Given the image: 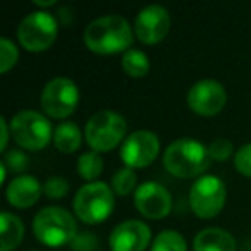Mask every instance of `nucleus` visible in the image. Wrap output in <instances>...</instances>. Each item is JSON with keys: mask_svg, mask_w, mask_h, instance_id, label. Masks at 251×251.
<instances>
[{"mask_svg": "<svg viewBox=\"0 0 251 251\" xmlns=\"http://www.w3.org/2000/svg\"><path fill=\"white\" fill-rule=\"evenodd\" d=\"M134 33L127 19L119 14L97 18L84 29V45L98 55H112L124 52L133 43Z\"/></svg>", "mask_w": 251, "mask_h": 251, "instance_id": "nucleus-1", "label": "nucleus"}, {"mask_svg": "<svg viewBox=\"0 0 251 251\" xmlns=\"http://www.w3.org/2000/svg\"><path fill=\"white\" fill-rule=\"evenodd\" d=\"M162 162L169 174L181 179H189L205 176L212 158L208 155V147L203 143L193 138H179L165 148Z\"/></svg>", "mask_w": 251, "mask_h": 251, "instance_id": "nucleus-2", "label": "nucleus"}, {"mask_svg": "<svg viewBox=\"0 0 251 251\" xmlns=\"http://www.w3.org/2000/svg\"><path fill=\"white\" fill-rule=\"evenodd\" d=\"M33 232L42 244L59 248L76 239L77 224L66 208L45 206L35 215Z\"/></svg>", "mask_w": 251, "mask_h": 251, "instance_id": "nucleus-3", "label": "nucleus"}, {"mask_svg": "<svg viewBox=\"0 0 251 251\" xmlns=\"http://www.w3.org/2000/svg\"><path fill=\"white\" fill-rule=\"evenodd\" d=\"M74 212L84 224H101L114 210V191L101 181L86 182L77 189L74 196Z\"/></svg>", "mask_w": 251, "mask_h": 251, "instance_id": "nucleus-4", "label": "nucleus"}, {"mask_svg": "<svg viewBox=\"0 0 251 251\" xmlns=\"http://www.w3.org/2000/svg\"><path fill=\"white\" fill-rule=\"evenodd\" d=\"M126 129L127 124L121 114L114 110H100L88 119L84 138L91 151L103 153L114 150L121 141L126 140Z\"/></svg>", "mask_w": 251, "mask_h": 251, "instance_id": "nucleus-5", "label": "nucleus"}, {"mask_svg": "<svg viewBox=\"0 0 251 251\" xmlns=\"http://www.w3.org/2000/svg\"><path fill=\"white\" fill-rule=\"evenodd\" d=\"M11 136L21 148L38 151L53 140V129L50 121L36 110H21L12 115Z\"/></svg>", "mask_w": 251, "mask_h": 251, "instance_id": "nucleus-6", "label": "nucleus"}, {"mask_svg": "<svg viewBox=\"0 0 251 251\" xmlns=\"http://www.w3.org/2000/svg\"><path fill=\"white\" fill-rule=\"evenodd\" d=\"M59 33L57 18L49 11H33L18 26V40L29 52H42L53 45Z\"/></svg>", "mask_w": 251, "mask_h": 251, "instance_id": "nucleus-7", "label": "nucleus"}, {"mask_svg": "<svg viewBox=\"0 0 251 251\" xmlns=\"http://www.w3.org/2000/svg\"><path fill=\"white\" fill-rule=\"evenodd\" d=\"M227 189L220 177L205 174L193 182L189 189V206L200 219H212L222 212Z\"/></svg>", "mask_w": 251, "mask_h": 251, "instance_id": "nucleus-8", "label": "nucleus"}, {"mask_svg": "<svg viewBox=\"0 0 251 251\" xmlns=\"http://www.w3.org/2000/svg\"><path fill=\"white\" fill-rule=\"evenodd\" d=\"M79 101V90L71 77H53L43 86L40 95L42 110L49 117L66 119L76 110Z\"/></svg>", "mask_w": 251, "mask_h": 251, "instance_id": "nucleus-9", "label": "nucleus"}, {"mask_svg": "<svg viewBox=\"0 0 251 251\" xmlns=\"http://www.w3.org/2000/svg\"><path fill=\"white\" fill-rule=\"evenodd\" d=\"M160 151V140L155 133L147 129L134 131L121 145V160L126 167L143 169L157 158Z\"/></svg>", "mask_w": 251, "mask_h": 251, "instance_id": "nucleus-10", "label": "nucleus"}, {"mask_svg": "<svg viewBox=\"0 0 251 251\" xmlns=\"http://www.w3.org/2000/svg\"><path fill=\"white\" fill-rule=\"evenodd\" d=\"M226 101V88L215 79H200L188 91V107L203 117L220 114Z\"/></svg>", "mask_w": 251, "mask_h": 251, "instance_id": "nucleus-11", "label": "nucleus"}, {"mask_svg": "<svg viewBox=\"0 0 251 251\" xmlns=\"http://www.w3.org/2000/svg\"><path fill=\"white\" fill-rule=\"evenodd\" d=\"M171 16L162 5L151 4L143 7L134 19V35L145 45H157L167 36Z\"/></svg>", "mask_w": 251, "mask_h": 251, "instance_id": "nucleus-12", "label": "nucleus"}, {"mask_svg": "<svg viewBox=\"0 0 251 251\" xmlns=\"http://www.w3.org/2000/svg\"><path fill=\"white\" fill-rule=\"evenodd\" d=\"M134 206L143 217L151 220L164 219L172 210V196L158 182H143L134 191Z\"/></svg>", "mask_w": 251, "mask_h": 251, "instance_id": "nucleus-13", "label": "nucleus"}, {"mask_svg": "<svg viewBox=\"0 0 251 251\" xmlns=\"http://www.w3.org/2000/svg\"><path fill=\"white\" fill-rule=\"evenodd\" d=\"M151 230L141 220H124L117 224L108 237L112 251H145L150 244Z\"/></svg>", "mask_w": 251, "mask_h": 251, "instance_id": "nucleus-14", "label": "nucleus"}, {"mask_svg": "<svg viewBox=\"0 0 251 251\" xmlns=\"http://www.w3.org/2000/svg\"><path fill=\"white\" fill-rule=\"evenodd\" d=\"M43 193V186L35 176L23 174L14 177L7 186V201L16 208H29L40 200Z\"/></svg>", "mask_w": 251, "mask_h": 251, "instance_id": "nucleus-15", "label": "nucleus"}, {"mask_svg": "<svg viewBox=\"0 0 251 251\" xmlns=\"http://www.w3.org/2000/svg\"><path fill=\"white\" fill-rule=\"evenodd\" d=\"M193 251H236V239L220 227H206L196 234Z\"/></svg>", "mask_w": 251, "mask_h": 251, "instance_id": "nucleus-16", "label": "nucleus"}, {"mask_svg": "<svg viewBox=\"0 0 251 251\" xmlns=\"http://www.w3.org/2000/svg\"><path fill=\"white\" fill-rule=\"evenodd\" d=\"M0 251H12L21 244L25 237V224L21 222L18 215L11 212H4L0 215Z\"/></svg>", "mask_w": 251, "mask_h": 251, "instance_id": "nucleus-17", "label": "nucleus"}, {"mask_svg": "<svg viewBox=\"0 0 251 251\" xmlns=\"http://www.w3.org/2000/svg\"><path fill=\"white\" fill-rule=\"evenodd\" d=\"M53 145L60 153H74L79 150L81 141H83V133L76 122L64 121L55 126L53 129Z\"/></svg>", "mask_w": 251, "mask_h": 251, "instance_id": "nucleus-18", "label": "nucleus"}, {"mask_svg": "<svg viewBox=\"0 0 251 251\" xmlns=\"http://www.w3.org/2000/svg\"><path fill=\"white\" fill-rule=\"evenodd\" d=\"M122 71L126 74H129L131 77H143L150 73V59L143 50L129 49L122 53L121 59Z\"/></svg>", "mask_w": 251, "mask_h": 251, "instance_id": "nucleus-19", "label": "nucleus"}, {"mask_svg": "<svg viewBox=\"0 0 251 251\" xmlns=\"http://www.w3.org/2000/svg\"><path fill=\"white\" fill-rule=\"evenodd\" d=\"M103 172V160L97 151H86L77 158V174L88 182H95Z\"/></svg>", "mask_w": 251, "mask_h": 251, "instance_id": "nucleus-20", "label": "nucleus"}, {"mask_svg": "<svg viewBox=\"0 0 251 251\" xmlns=\"http://www.w3.org/2000/svg\"><path fill=\"white\" fill-rule=\"evenodd\" d=\"M150 251H188V244L177 230L165 229L155 236Z\"/></svg>", "mask_w": 251, "mask_h": 251, "instance_id": "nucleus-21", "label": "nucleus"}, {"mask_svg": "<svg viewBox=\"0 0 251 251\" xmlns=\"http://www.w3.org/2000/svg\"><path fill=\"white\" fill-rule=\"evenodd\" d=\"M136 172L131 167H121L112 177V191L117 196H127L136 191Z\"/></svg>", "mask_w": 251, "mask_h": 251, "instance_id": "nucleus-22", "label": "nucleus"}, {"mask_svg": "<svg viewBox=\"0 0 251 251\" xmlns=\"http://www.w3.org/2000/svg\"><path fill=\"white\" fill-rule=\"evenodd\" d=\"M19 59L18 47L7 38V36H2L0 38V73L5 74L16 66Z\"/></svg>", "mask_w": 251, "mask_h": 251, "instance_id": "nucleus-23", "label": "nucleus"}, {"mask_svg": "<svg viewBox=\"0 0 251 251\" xmlns=\"http://www.w3.org/2000/svg\"><path fill=\"white\" fill-rule=\"evenodd\" d=\"M43 193L50 200H60L69 193V182L64 177H60V176H53V177H49L45 181Z\"/></svg>", "mask_w": 251, "mask_h": 251, "instance_id": "nucleus-24", "label": "nucleus"}, {"mask_svg": "<svg viewBox=\"0 0 251 251\" xmlns=\"http://www.w3.org/2000/svg\"><path fill=\"white\" fill-rule=\"evenodd\" d=\"M234 153V145L227 138H217L208 145V155L212 160H227Z\"/></svg>", "mask_w": 251, "mask_h": 251, "instance_id": "nucleus-25", "label": "nucleus"}, {"mask_svg": "<svg viewBox=\"0 0 251 251\" xmlns=\"http://www.w3.org/2000/svg\"><path fill=\"white\" fill-rule=\"evenodd\" d=\"M2 164L5 165V169H11L12 172H25L29 165V158L25 151L16 148V150H9L4 155V162Z\"/></svg>", "mask_w": 251, "mask_h": 251, "instance_id": "nucleus-26", "label": "nucleus"}, {"mask_svg": "<svg viewBox=\"0 0 251 251\" xmlns=\"http://www.w3.org/2000/svg\"><path fill=\"white\" fill-rule=\"evenodd\" d=\"M234 165L246 177H251V143L243 145L234 153Z\"/></svg>", "mask_w": 251, "mask_h": 251, "instance_id": "nucleus-27", "label": "nucleus"}, {"mask_svg": "<svg viewBox=\"0 0 251 251\" xmlns=\"http://www.w3.org/2000/svg\"><path fill=\"white\" fill-rule=\"evenodd\" d=\"M73 246L74 251H93L98 246V241L91 236V232H83V236L77 234L76 239L73 241Z\"/></svg>", "mask_w": 251, "mask_h": 251, "instance_id": "nucleus-28", "label": "nucleus"}, {"mask_svg": "<svg viewBox=\"0 0 251 251\" xmlns=\"http://www.w3.org/2000/svg\"><path fill=\"white\" fill-rule=\"evenodd\" d=\"M0 131H2V138H0V150L4 151L7 148L9 143V136H11V127H9L7 121L4 117L0 119Z\"/></svg>", "mask_w": 251, "mask_h": 251, "instance_id": "nucleus-29", "label": "nucleus"}, {"mask_svg": "<svg viewBox=\"0 0 251 251\" xmlns=\"http://www.w3.org/2000/svg\"><path fill=\"white\" fill-rule=\"evenodd\" d=\"M35 5L38 7H50V5H55V0H35Z\"/></svg>", "mask_w": 251, "mask_h": 251, "instance_id": "nucleus-30", "label": "nucleus"}]
</instances>
